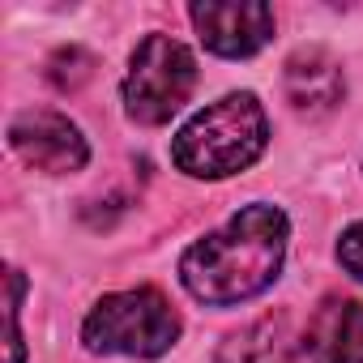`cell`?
Listing matches in <instances>:
<instances>
[{
	"instance_id": "cell-1",
	"label": "cell",
	"mask_w": 363,
	"mask_h": 363,
	"mask_svg": "<svg viewBox=\"0 0 363 363\" xmlns=\"http://www.w3.org/2000/svg\"><path fill=\"white\" fill-rule=\"evenodd\" d=\"M286 235H291L286 214L278 206L252 201L240 214H231L227 227L197 240L179 257V282L193 299L210 308L244 303L274 286L286 257Z\"/></svg>"
},
{
	"instance_id": "cell-2",
	"label": "cell",
	"mask_w": 363,
	"mask_h": 363,
	"mask_svg": "<svg viewBox=\"0 0 363 363\" xmlns=\"http://www.w3.org/2000/svg\"><path fill=\"white\" fill-rule=\"evenodd\" d=\"M269 145V116L257 94H227L197 111L171 141V162L197 179H227L248 171Z\"/></svg>"
},
{
	"instance_id": "cell-3",
	"label": "cell",
	"mask_w": 363,
	"mask_h": 363,
	"mask_svg": "<svg viewBox=\"0 0 363 363\" xmlns=\"http://www.w3.org/2000/svg\"><path fill=\"white\" fill-rule=\"evenodd\" d=\"M82 342L94 354L158 359L179 342V312L154 286L116 291L90 308V316L82 325Z\"/></svg>"
},
{
	"instance_id": "cell-4",
	"label": "cell",
	"mask_w": 363,
	"mask_h": 363,
	"mask_svg": "<svg viewBox=\"0 0 363 363\" xmlns=\"http://www.w3.org/2000/svg\"><path fill=\"white\" fill-rule=\"evenodd\" d=\"M197 86L193 52L171 35H145L124 73V111L137 124H167Z\"/></svg>"
},
{
	"instance_id": "cell-5",
	"label": "cell",
	"mask_w": 363,
	"mask_h": 363,
	"mask_svg": "<svg viewBox=\"0 0 363 363\" xmlns=\"http://www.w3.org/2000/svg\"><path fill=\"white\" fill-rule=\"evenodd\" d=\"M9 145L26 167H39L48 175H73L90 158L82 128L60 111H22L9 124Z\"/></svg>"
},
{
	"instance_id": "cell-6",
	"label": "cell",
	"mask_w": 363,
	"mask_h": 363,
	"mask_svg": "<svg viewBox=\"0 0 363 363\" xmlns=\"http://www.w3.org/2000/svg\"><path fill=\"white\" fill-rule=\"evenodd\" d=\"M189 13L201 43L227 60L252 56L274 39V9L257 5V0H206V5H193Z\"/></svg>"
},
{
	"instance_id": "cell-7",
	"label": "cell",
	"mask_w": 363,
	"mask_h": 363,
	"mask_svg": "<svg viewBox=\"0 0 363 363\" xmlns=\"http://www.w3.org/2000/svg\"><path fill=\"white\" fill-rule=\"evenodd\" d=\"M303 350L312 363H363V303L346 295L320 299L308 316Z\"/></svg>"
},
{
	"instance_id": "cell-8",
	"label": "cell",
	"mask_w": 363,
	"mask_h": 363,
	"mask_svg": "<svg viewBox=\"0 0 363 363\" xmlns=\"http://www.w3.org/2000/svg\"><path fill=\"white\" fill-rule=\"evenodd\" d=\"M282 90H286V103H291L299 116L320 120V116H329V111L342 103L346 77H342V65H337L325 48H299V52L286 60Z\"/></svg>"
},
{
	"instance_id": "cell-9",
	"label": "cell",
	"mask_w": 363,
	"mask_h": 363,
	"mask_svg": "<svg viewBox=\"0 0 363 363\" xmlns=\"http://www.w3.org/2000/svg\"><path fill=\"white\" fill-rule=\"evenodd\" d=\"M214 363H295V342L282 316H261L244 329H235Z\"/></svg>"
},
{
	"instance_id": "cell-10",
	"label": "cell",
	"mask_w": 363,
	"mask_h": 363,
	"mask_svg": "<svg viewBox=\"0 0 363 363\" xmlns=\"http://www.w3.org/2000/svg\"><path fill=\"white\" fill-rule=\"evenodd\" d=\"M90 73H94V56L82 48H65L48 60V77L56 90H77L82 82H90Z\"/></svg>"
},
{
	"instance_id": "cell-11",
	"label": "cell",
	"mask_w": 363,
	"mask_h": 363,
	"mask_svg": "<svg viewBox=\"0 0 363 363\" xmlns=\"http://www.w3.org/2000/svg\"><path fill=\"white\" fill-rule=\"evenodd\" d=\"M337 261H342V269H346L354 282H363V223H354V227L342 231V240H337Z\"/></svg>"
},
{
	"instance_id": "cell-12",
	"label": "cell",
	"mask_w": 363,
	"mask_h": 363,
	"mask_svg": "<svg viewBox=\"0 0 363 363\" xmlns=\"http://www.w3.org/2000/svg\"><path fill=\"white\" fill-rule=\"evenodd\" d=\"M22 291H26L22 274H18V269H9V308H5V316H9V363H22V329H18Z\"/></svg>"
}]
</instances>
